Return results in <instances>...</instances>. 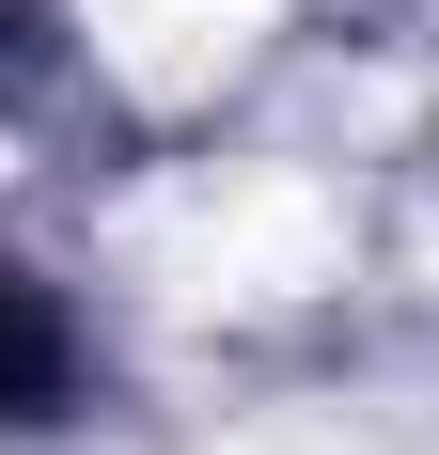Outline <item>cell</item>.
I'll return each instance as SVG.
<instances>
[{
  "instance_id": "obj_1",
  "label": "cell",
  "mask_w": 439,
  "mask_h": 455,
  "mask_svg": "<svg viewBox=\"0 0 439 455\" xmlns=\"http://www.w3.org/2000/svg\"><path fill=\"white\" fill-rule=\"evenodd\" d=\"M63 393V330H47V299L16 267H0V409H47Z\"/></svg>"
}]
</instances>
